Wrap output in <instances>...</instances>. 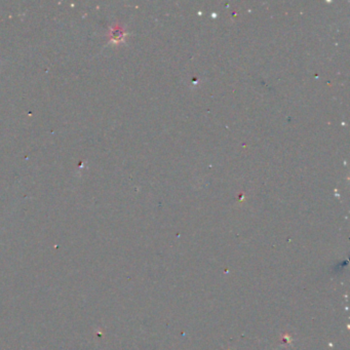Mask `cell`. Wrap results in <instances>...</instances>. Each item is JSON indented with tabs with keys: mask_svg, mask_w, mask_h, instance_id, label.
<instances>
[{
	"mask_svg": "<svg viewBox=\"0 0 350 350\" xmlns=\"http://www.w3.org/2000/svg\"><path fill=\"white\" fill-rule=\"evenodd\" d=\"M121 35H122V33L120 32V30H118V28L112 30V32H111V36H112L113 40H118Z\"/></svg>",
	"mask_w": 350,
	"mask_h": 350,
	"instance_id": "6da1fadb",
	"label": "cell"
}]
</instances>
